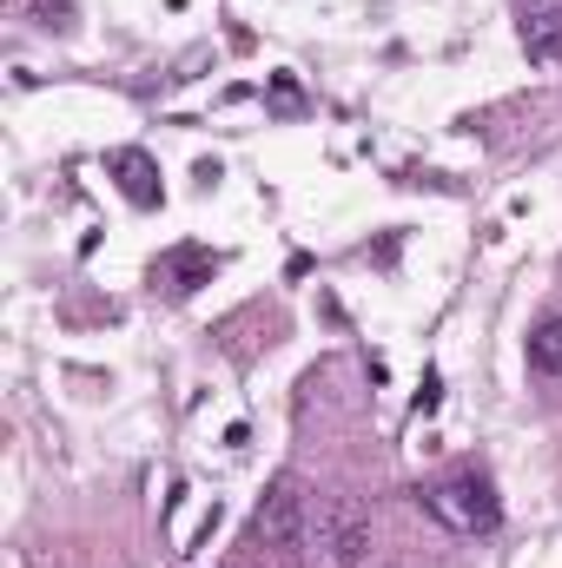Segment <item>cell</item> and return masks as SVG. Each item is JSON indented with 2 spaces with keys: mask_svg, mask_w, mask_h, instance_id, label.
Wrapping results in <instances>:
<instances>
[{
  "mask_svg": "<svg viewBox=\"0 0 562 568\" xmlns=\"http://www.w3.org/2000/svg\"><path fill=\"white\" fill-rule=\"evenodd\" d=\"M423 509H430L443 529H456V536H490V529L503 523V503H496L490 476H476V469L443 476L436 489H423Z\"/></svg>",
  "mask_w": 562,
  "mask_h": 568,
  "instance_id": "cell-1",
  "label": "cell"
},
{
  "mask_svg": "<svg viewBox=\"0 0 562 568\" xmlns=\"http://www.w3.org/2000/svg\"><path fill=\"white\" fill-rule=\"evenodd\" d=\"M252 536H259L265 549H279V556H298V549H304V483H298V476H279V483L265 489V503H259V516H252Z\"/></svg>",
  "mask_w": 562,
  "mask_h": 568,
  "instance_id": "cell-2",
  "label": "cell"
},
{
  "mask_svg": "<svg viewBox=\"0 0 562 568\" xmlns=\"http://www.w3.org/2000/svg\"><path fill=\"white\" fill-rule=\"evenodd\" d=\"M318 549H331V568H358L371 549V516L364 509H331L318 523Z\"/></svg>",
  "mask_w": 562,
  "mask_h": 568,
  "instance_id": "cell-3",
  "label": "cell"
},
{
  "mask_svg": "<svg viewBox=\"0 0 562 568\" xmlns=\"http://www.w3.org/2000/svg\"><path fill=\"white\" fill-rule=\"evenodd\" d=\"M107 172L120 179V192H127V199H133L140 212H152V205H159V165L145 159L140 145H120V152L107 159Z\"/></svg>",
  "mask_w": 562,
  "mask_h": 568,
  "instance_id": "cell-4",
  "label": "cell"
},
{
  "mask_svg": "<svg viewBox=\"0 0 562 568\" xmlns=\"http://www.w3.org/2000/svg\"><path fill=\"white\" fill-rule=\"evenodd\" d=\"M523 53H530L536 67H556V60H562V13H556V7L523 13Z\"/></svg>",
  "mask_w": 562,
  "mask_h": 568,
  "instance_id": "cell-5",
  "label": "cell"
},
{
  "mask_svg": "<svg viewBox=\"0 0 562 568\" xmlns=\"http://www.w3.org/2000/svg\"><path fill=\"white\" fill-rule=\"evenodd\" d=\"M530 371L536 377H562V317H543L530 331Z\"/></svg>",
  "mask_w": 562,
  "mask_h": 568,
  "instance_id": "cell-6",
  "label": "cell"
},
{
  "mask_svg": "<svg viewBox=\"0 0 562 568\" xmlns=\"http://www.w3.org/2000/svg\"><path fill=\"white\" fill-rule=\"evenodd\" d=\"M212 265H219V258H205V252H179V258H172V272H179V284H172V291H192V284L205 278Z\"/></svg>",
  "mask_w": 562,
  "mask_h": 568,
  "instance_id": "cell-7",
  "label": "cell"
},
{
  "mask_svg": "<svg viewBox=\"0 0 562 568\" xmlns=\"http://www.w3.org/2000/svg\"><path fill=\"white\" fill-rule=\"evenodd\" d=\"M33 20L53 27V33H67L73 27V0H33Z\"/></svg>",
  "mask_w": 562,
  "mask_h": 568,
  "instance_id": "cell-8",
  "label": "cell"
}]
</instances>
